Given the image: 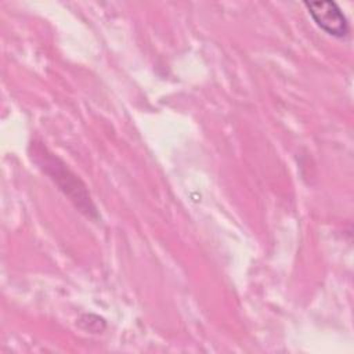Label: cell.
Here are the masks:
<instances>
[{
    "mask_svg": "<svg viewBox=\"0 0 354 354\" xmlns=\"http://www.w3.org/2000/svg\"><path fill=\"white\" fill-rule=\"evenodd\" d=\"M30 156L80 213L93 220L98 218L97 207L93 203L86 185L58 156L50 152L41 142L30 144Z\"/></svg>",
    "mask_w": 354,
    "mask_h": 354,
    "instance_id": "6da1fadb",
    "label": "cell"
},
{
    "mask_svg": "<svg viewBox=\"0 0 354 354\" xmlns=\"http://www.w3.org/2000/svg\"><path fill=\"white\" fill-rule=\"evenodd\" d=\"M303 4L317 26L325 33L337 39H346L350 35L348 19L337 3L332 0H319L304 1Z\"/></svg>",
    "mask_w": 354,
    "mask_h": 354,
    "instance_id": "7a4b0ae2",
    "label": "cell"
}]
</instances>
